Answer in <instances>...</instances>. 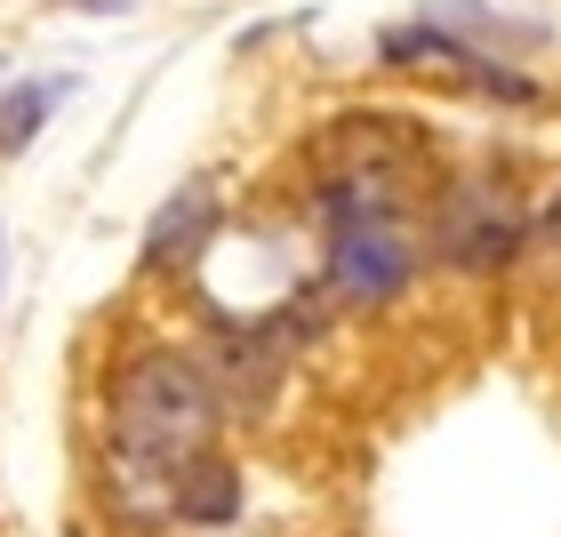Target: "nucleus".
<instances>
[{"label":"nucleus","instance_id":"obj_1","mask_svg":"<svg viewBox=\"0 0 561 537\" xmlns=\"http://www.w3.org/2000/svg\"><path fill=\"white\" fill-rule=\"evenodd\" d=\"M217 425V393L209 369L185 362V353H137L113 386V449L129 466H185L193 449H209Z\"/></svg>","mask_w":561,"mask_h":537},{"label":"nucleus","instance_id":"obj_2","mask_svg":"<svg viewBox=\"0 0 561 537\" xmlns=\"http://www.w3.org/2000/svg\"><path fill=\"white\" fill-rule=\"evenodd\" d=\"M522 241H529L522 201L505 185H490V176H457V185L442 193V209H433V249H442L449 265H466V273L514 265Z\"/></svg>","mask_w":561,"mask_h":537},{"label":"nucleus","instance_id":"obj_3","mask_svg":"<svg viewBox=\"0 0 561 537\" xmlns=\"http://www.w3.org/2000/svg\"><path fill=\"white\" fill-rule=\"evenodd\" d=\"M386 65H410V72H433V81H449V89H473V96H497V105H538V81L529 72H514L505 57H481V48H466V41H449V33H433V24H393L386 41Z\"/></svg>","mask_w":561,"mask_h":537},{"label":"nucleus","instance_id":"obj_4","mask_svg":"<svg viewBox=\"0 0 561 537\" xmlns=\"http://www.w3.org/2000/svg\"><path fill=\"white\" fill-rule=\"evenodd\" d=\"M410 265L417 249L410 233H401V217H353L329 233V297L345 305H386L410 289Z\"/></svg>","mask_w":561,"mask_h":537},{"label":"nucleus","instance_id":"obj_5","mask_svg":"<svg viewBox=\"0 0 561 537\" xmlns=\"http://www.w3.org/2000/svg\"><path fill=\"white\" fill-rule=\"evenodd\" d=\"M217 233V185L209 176H185L169 201H161V217L145 225V249H137V265L145 273H161V265H176V258H193L201 241Z\"/></svg>","mask_w":561,"mask_h":537},{"label":"nucleus","instance_id":"obj_6","mask_svg":"<svg viewBox=\"0 0 561 537\" xmlns=\"http://www.w3.org/2000/svg\"><path fill=\"white\" fill-rule=\"evenodd\" d=\"M417 24H433V33H449V41L481 48V57H505V48H538V41H546V24H538V16L490 9V0H425Z\"/></svg>","mask_w":561,"mask_h":537},{"label":"nucleus","instance_id":"obj_7","mask_svg":"<svg viewBox=\"0 0 561 537\" xmlns=\"http://www.w3.org/2000/svg\"><path fill=\"white\" fill-rule=\"evenodd\" d=\"M169 505H176V522L217 529V522H233V514H241V473L225 466L217 449H193L185 466H169Z\"/></svg>","mask_w":561,"mask_h":537},{"label":"nucleus","instance_id":"obj_8","mask_svg":"<svg viewBox=\"0 0 561 537\" xmlns=\"http://www.w3.org/2000/svg\"><path fill=\"white\" fill-rule=\"evenodd\" d=\"M72 81H24L9 89V105H0V145H33V129L48 121V105H57Z\"/></svg>","mask_w":561,"mask_h":537},{"label":"nucleus","instance_id":"obj_9","mask_svg":"<svg viewBox=\"0 0 561 537\" xmlns=\"http://www.w3.org/2000/svg\"><path fill=\"white\" fill-rule=\"evenodd\" d=\"M65 9H89V16H129L137 0H65Z\"/></svg>","mask_w":561,"mask_h":537},{"label":"nucleus","instance_id":"obj_10","mask_svg":"<svg viewBox=\"0 0 561 537\" xmlns=\"http://www.w3.org/2000/svg\"><path fill=\"white\" fill-rule=\"evenodd\" d=\"M538 233H546V241L561 249V193H553V209H546V225H538Z\"/></svg>","mask_w":561,"mask_h":537}]
</instances>
